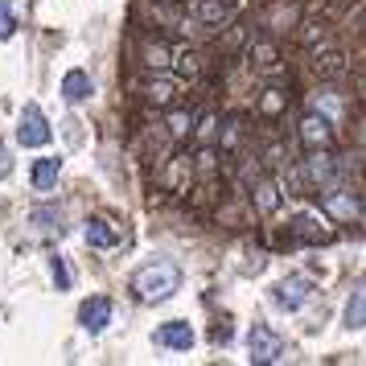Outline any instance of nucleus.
<instances>
[{
	"label": "nucleus",
	"instance_id": "1",
	"mask_svg": "<svg viewBox=\"0 0 366 366\" xmlns=\"http://www.w3.org/2000/svg\"><path fill=\"white\" fill-rule=\"evenodd\" d=\"M182 288V267L173 259H152V264L132 272V297L140 305H161Z\"/></svg>",
	"mask_w": 366,
	"mask_h": 366
},
{
	"label": "nucleus",
	"instance_id": "2",
	"mask_svg": "<svg viewBox=\"0 0 366 366\" xmlns=\"http://www.w3.org/2000/svg\"><path fill=\"white\" fill-rule=\"evenodd\" d=\"M292 182H297V189H292V194H309V189L325 194L330 185L346 182V173H342V157H333L330 149H309L305 165L292 173Z\"/></svg>",
	"mask_w": 366,
	"mask_h": 366
},
{
	"label": "nucleus",
	"instance_id": "3",
	"mask_svg": "<svg viewBox=\"0 0 366 366\" xmlns=\"http://www.w3.org/2000/svg\"><path fill=\"white\" fill-rule=\"evenodd\" d=\"M321 206H325V214L337 218V222H354V218L362 214V198H358V189L346 182L330 185L325 194H321Z\"/></svg>",
	"mask_w": 366,
	"mask_h": 366
},
{
	"label": "nucleus",
	"instance_id": "4",
	"mask_svg": "<svg viewBox=\"0 0 366 366\" xmlns=\"http://www.w3.org/2000/svg\"><path fill=\"white\" fill-rule=\"evenodd\" d=\"M247 350H251V362L267 366V362H280L284 350H288V342H284V337H280L276 330H272V325H251V333H247Z\"/></svg>",
	"mask_w": 366,
	"mask_h": 366
},
{
	"label": "nucleus",
	"instance_id": "5",
	"mask_svg": "<svg viewBox=\"0 0 366 366\" xmlns=\"http://www.w3.org/2000/svg\"><path fill=\"white\" fill-rule=\"evenodd\" d=\"M50 140H54V132H50L46 112H41L37 103H29V107L21 112V124H17V144H25V149H46Z\"/></svg>",
	"mask_w": 366,
	"mask_h": 366
},
{
	"label": "nucleus",
	"instance_id": "6",
	"mask_svg": "<svg viewBox=\"0 0 366 366\" xmlns=\"http://www.w3.org/2000/svg\"><path fill=\"white\" fill-rule=\"evenodd\" d=\"M112 317H116V305H112V297H103V292L86 297L83 305H79V325H83L86 333H103L112 325Z\"/></svg>",
	"mask_w": 366,
	"mask_h": 366
},
{
	"label": "nucleus",
	"instance_id": "7",
	"mask_svg": "<svg viewBox=\"0 0 366 366\" xmlns=\"http://www.w3.org/2000/svg\"><path fill=\"white\" fill-rule=\"evenodd\" d=\"M313 297V284L305 280V276H284L276 288H272V300H276V309H288V313H297L305 309Z\"/></svg>",
	"mask_w": 366,
	"mask_h": 366
},
{
	"label": "nucleus",
	"instance_id": "8",
	"mask_svg": "<svg viewBox=\"0 0 366 366\" xmlns=\"http://www.w3.org/2000/svg\"><path fill=\"white\" fill-rule=\"evenodd\" d=\"M288 239H292V243H313V247H321V243H333V231L317 214H292Z\"/></svg>",
	"mask_w": 366,
	"mask_h": 366
},
{
	"label": "nucleus",
	"instance_id": "9",
	"mask_svg": "<svg viewBox=\"0 0 366 366\" xmlns=\"http://www.w3.org/2000/svg\"><path fill=\"white\" fill-rule=\"evenodd\" d=\"M234 9H239V0H194V21L206 29H218L234 17Z\"/></svg>",
	"mask_w": 366,
	"mask_h": 366
},
{
	"label": "nucleus",
	"instance_id": "10",
	"mask_svg": "<svg viewBox=\"0 0 366 366\" xmlns=\"http://www.w3.org/2000/svg\"><path fill=\"white\" fill-rule=\"evenodd\" d=\"M330 124L333 119H325L321 112H309V116L300 119V144L305 149H330V140H333Z\"/></svg>",
	"mask_w": 366,
	"mask_h": 366
},
{
	"label": "nucleus",
	"instance_id": "11",
	"mask_svg": "<svg viewBox=\"0 0 366 366\" xmlns=\"http://www.w3.org/2000/svg\"><path fill=\"white\" fill-rule=\"evenodd\" d=\"M152 342L165 346V350H189L198 337H194V325H189V321H165L161 330L152 333Z\"/></svg>",
	"mask_w": 366,
	"mask_h": 366
},
{
	"label": "nucleus",
	"instance_id": "12",
	"mask_svg": "<svg viewBox=\"0 0 366 366\" xmlns=\"http://www.w3.org/2000/svg\"><path fill=\"white\" fill-rule=\"evenodd\" d=\"M280 185L272 182V177H255V182H251V202H255V210H259V214H276V210H280Z\"/></svg>",
	"mask_w": 366,
	"mask_h": 366
},
{
	"label": "nucleus",
	"instance_id": "13",
	"mask_svg": "<svg viewBox=\"0 0 366 366\" xmlns=\"http://www.w3.org/2000/svg\"><path fill=\"white\" fill-rule=\"evenodd\" d=\"M86 247H95V251H107V247H116L119 243V231L112 227V218H103V214H95V218H86Z\"/></svg>",
	"mask_w": 366,
	"mask_h": 366
},
{
	"label": "nucleus",
	"instance_id": "14",
	"mask_svg": "<svg viewBox=\"0 0 366 366\" xmlns=\"http://www.w3.org/2000/svg\"><path fill=\"white\" fill-rule=\"evenodd\" d=\"M91 95H95V83H91V74H86V70L74 66V70L62 74V99H66V103H86Z\"/></svg>",
	"mask_w": 366,
	"mask_h": 366
},
{
	"label": "nucleus",
	"instance_id": "15",
	"mask_svg": "<svg viewBox=\"0 0 366 366\" xmlns=\"http://www.w3.org/2000/svg\"><path fill=\"white\" fill-rule=\"evenodd\" d=\"M58 173H62V157H41L29 169V182H34L37 194H50L54 185H58Z\"/></svg>",
	"mask_w": 366,
	"mask_h": 366
},
{
	"label": "nucleus",
	"instance_id": "16",
	"mask_svg": "<svg viewBox=\"0 0 366 366\" xmlns=\"http://www.w3.org/2000/svg\"><path fill=\"white\" fill-rule=\"evenodd\" d=\"M140 95H144L149 103H157V107H169V103L177 99V83H173V79H165V74H161V79H157V74H149V79L140 83Z\"/></svg>",
	"mask_w": 366,
	"mask_h": 366
},
{
	"label": "nucleus",
	"instance_id": "17",
	"mask_svg": "<svg viewBox=\"0 0 366 366\" xmlns=\"http://www.w3.org/2000/svg\"><path fill=\"white\" fill-rule=\"evenodd\" d=\"M313 66H317L321 79H342V74L350 70V62H346V54L337 50V46H330V50H317Z\"/></svg>",
	"mask_w": 366,
	"mask_h": 366
},
{
	"label": "nucleus",
	"instance_id": "18",
	"mask_svg": "<svg viewBox=\"0 0 366 366\" xmlns=\"http://www.w3.org/2000/svg\"><path fill=\"white\" fill-rule=\"evenodd\" d=\"M251 66L264 70V74H276V70H280V54H276V46H272V41H255V46H251Z\"/></svg>",
	"mask_w": 366,
	"mask_h": 366
},
{
	"label": "nucleus",
	"instance_id": "19",
	"mask_svg": "<svg viewBox=\"0 0 366 366\" xmlns=\"http://www.w3.org/2000/svg\"><path fill=\"white\" fill-rule=\"evenodd\" d=\"M140 62L149 70H165L169 62H173V50H169L165 41H144V46H140Z\"/></svg>",
	"mask_w": 366,
	"mask_h": 366
},
{
	"label": "nucleus",
	"instance_id": "20",
	"mask_svg": "<svg viewBox=\"0 0 366 366\" xmlns=\"http://www.w3.org/2000/svg\"><path fill=\"white\" fill-rule=\"evenodd\" d=\"M194 128H198V116H194L189 107H177V112L169 116V136H173V140H189Z\"/></svg>",
	"mask_w": 366,
	"mask_h": 366
},
{
	"label": "nucleus",
	"instance_id": "21",
	"mask_svg": "<svg viewBox=\"0 0 366 366\" xmlns=\"http://www.w3.org/2000/svg\"><path fill=\"white\" fill-rule=\"evenodd\" d=\"M189 173H194V161H189V157H173L169 169L161 173V182H165L169 189H185V177H189Z\"/></svg>",
	"mask_w": 366,
	"mask_h": 366
},
{
	"label": "nucleus",
	"instance_id": "22",
	"mask_svg": "<svg viewBox=\"0 0 366 366\" xmlns=\"http://www.w3.org/2000/svg\"><path fill=\"white\" fill-rule=\"evenodd\" d=\"M346 325L350 330H366V288H354V297L346 300Z\"/></svg>",
	"mask_w": 366,
	"mask_h": 366
},
{
	"label": "nucleus",
	"instance_id": "23",
	"mask_svg": "<svg viewBox=\"0 0 366 366\" xmlns=\"http://www.w3.org/2000/svg\"><path fill=\"white\" fill-rule=\"evenodd\" d=\"M29 218H34L37 231H58V234L66 231V227H62V210H58V206H37Z\"/></svg>",
	"mask_w": 366,
	"mask_h": 366
},
{
	"label": "nucleus",
	"instance_id": "24",
	"mask_svg": "<svg viewBox=\"0 0 366 366\" xmlns=\"http://www.w3.org/2000/svg\"><path fill=\"white\" fill-rule=\"evenodd\" d=\"M13 34H17V13L9 0H0V41H9Z\"/></svg>",
	"mask_w": 366,
	"mask_h": 366
},
{
	"label": "nucleus",
	"instance_id": "25",
	"mask_svg": "<svg viewBox=\"0 0 366 366\" xmlns=\"http://www.w3.org/2000/svg\"><path fill=\"white\" fill-rule=\"evenodd\" d=\"M50 272H54V284H58V288H70V267H66L62 255H54L50 259Z\"/></svg>",
	"mask_w": 366,
	"mask_h": 366
},
{
	"label": "nucleus",
	"instance_id": "26",
	"mask_svg": "<svg viewBox=\"0 0 366 366\" xmlns=\"http://www.w3.org/2000/svg\"><path fill=\"white\" fill-rule=\"evenodd\" d=\"M317 112H321V116H325V119H333V116H337V112H342V103L333 99L330 91H321V95H317Z\"/></svg>",
	"mask_w": 366,
	"mask_h": 366
},
{
	"label": "nucleus",
	"instance_id": "27",
	"mask_svg": "<svg viewBox=\"0 0 366 366\" xmlns=\"http://www.w3.org/2000/svg\"><path fill=\"white\" fill-rule=\"evenodd\" d=\"M177 58H182V74L185 79H198V54L194 50H177Z\"/></svg>",
	"mask_w": 366,
	"mask_h": 366
},
{
	"label": "nucleus",
	"instance_id": "28",
	"mask_svg": "<svg viewBox=\"0 0 366 366\" xmlns=\"http://www.w3.org/2000/svg\"><path fill=\"white\" fill-rule=\"evenodd\" d=\"M210 337H214V346H227V342L234 337V330L227 325V321H222V325H214V333H210Z\"/></svg>",
	"mask_w": 366,
	"mask_h": 366
},
{
	"label": "nucleus",
	"instance_id": "29",
	"mask_svg": "<svg viewBox=\"0 0 366 366\" xmlns=\"http://www.w3.org/2000/svg\"><path fill=\"white\" fill-rule=\"evenodd\" d=\"M9 173H13V161H9V152L0 144V177H9Z\"/></svg>",
	"mask_w": 366,
	"mask_h": 366
},
{
	"label": "nucleus",
	"instance_id": "30",
	"mask_svg": "<svg viewBox=\"0 0 366 366\" xmlns=\"http://www.w3.org/2000/svg\"><path fill=\"white\" fill-rule=\"evenodd\" d=\"M173 4H185V0H173Z\"/></svg>",
	"mask_w": 366,
	"mask_h": 366
}]
</instances>
